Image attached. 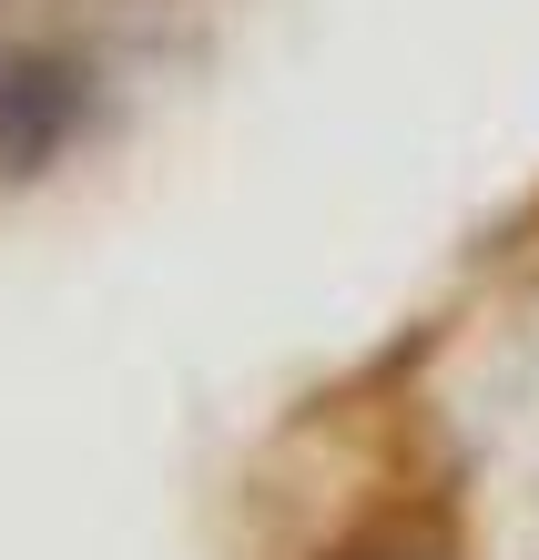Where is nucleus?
<instances>
[{
	"mask_svg": "<svg viewBox=\"0 0 539 560\" xmlns=\"http://www.w3.org/2000/svg\"><path fill=\"white\" fill-rule=\"evenodd\" d=\"M82 122V72L61 51H0V184H31Z\"/></svg>",
	"mask_w": 539,
	"mask_h": 560,
	"instance_id": "f257e3e1",
	"label": "nucleus"
}]
</instances>
